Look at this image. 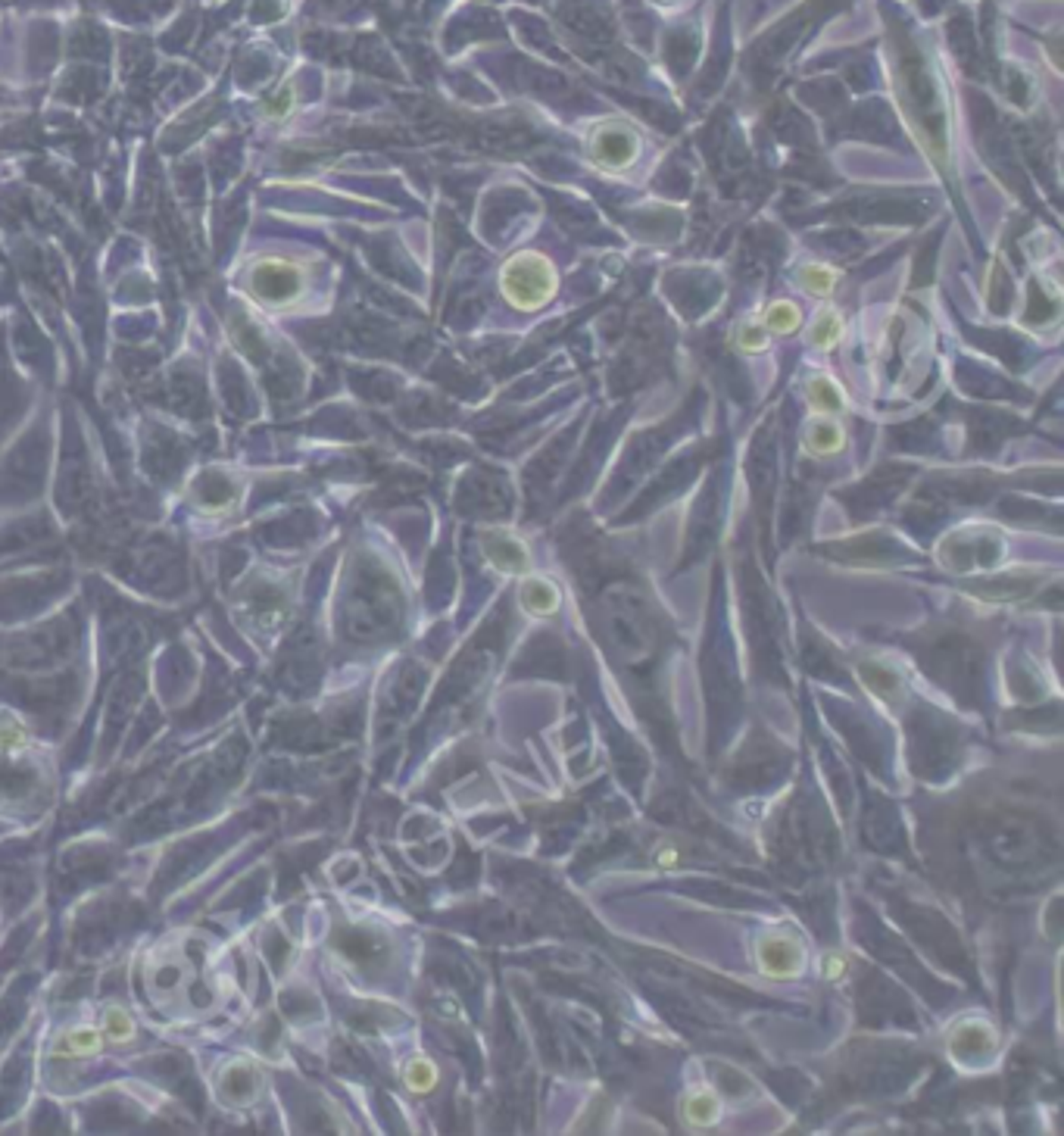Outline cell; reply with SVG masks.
<instances>
[{
	"label": "cell",
	"mask_w": 1064,
	"mask_h": 1136,
	"mask_svg": "<svg viewBox=\"0 0 1064 1136\" xmlns=\"http://www.w3.org/2000/svg\"><path fill=\"white\" fill-rule=\"evenodd\" d=\"M250 288L269 303H290L300 290V278L288 263H259L250 275Z\"/></svg>",
	"instance_id": "cell-1"
}]
</instances>
